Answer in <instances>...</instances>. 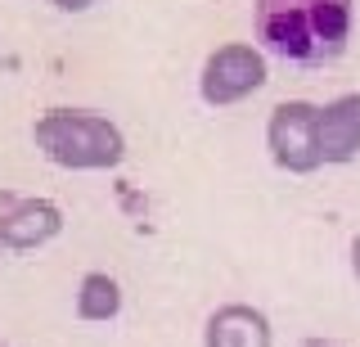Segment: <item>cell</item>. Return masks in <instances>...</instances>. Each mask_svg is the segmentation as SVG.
Here are the masks:
<instances>
[{"instance_id":"obj_11","label":"cell","mask_w":360,"mask_h":347,"mask_svg":"<svg viewBox=\"0 0 360 347\" xmlns=\"http://www.w3.org/2000/svg\"><path fill=\"white\" fill-rule=\"evenodd\" d=\"M302 347H338V343H324V339H311V343H302Z\"/></svg>"},{"instance_id":"obj_4","label":"cell","mask_w":360,"mask_h":347,"mask_svg":"<svg viewBox=\"0 0 360 347\" xmlns=\"http://www.w3.org/2000/svg\"><path fill=\"white\" fill-rule=\"evenodd\" d=\"M266 86V59L262 50L243 46V41H234V46H221L207 54V63H202V77H198V91L207 104H239L248 99L252 91H262Z\"/></svg>"},{"instance_id":"obj_5","label":"cell","mask_w":360,"mask_h":347,"mask_svg":"<svg viewBox=\"0 0 360 347\" xmlns=\"http://www.w3.org/2000/svg\"><path fill=\"white\" fill-rule=\"evenodd\" d=\"M63 230V212L50 198H22L0 212V244L5 248H41Z\"/></svg>"},{"instance_id":"obj_8","label":"cell","mask_w":360,"mask_h":347,"mask_svg":"<svg viewBox=\"0 0 360 347\" xmlns=\"http://www.w3.org/2000/svg\"><path fill=\"white\" fill-rule=\"evenodd\" d=\"M122 311V289L117 279L104 271L82 275V289H77V316L82 320H112Z\"/></svg>"},{"instance_id":"obj_1","label":"cell","mask_w":360,"mask_h":347,"mask_svg":"<svg viewBox=\"0 0 360 347\" xmlns=\"http://www.w3.org/2000/svg\"><path fill=\"white\" fill-rule=\"evenodd\" d=\"M257 37L292 63H329L352 41V0H252Z\"/></svg>"},{"instance_id":"obj_6","label":"cell","mask_w":360,"mask_h":347,"mask_svg":"<svg viewBox=\"0 0 360 347\" xmlns=\"http://www.w3.org/2000/svg\"><path fill=\"white\" fill-rule=\"evenodd\" d=\"M360 153V91L338 95L320 108V158L352 163Z\"/></svg>"},{"instance_id":"obj_9","label":"cell","mask_w":360,"mask_h":347,"mask_svg":"<svg viewBox=\"0 0 360 347\" xmlns=\"http://www.w3.org/2000/svg\"><path fill=\"white\" fill-rule=\"evenodd\" d=\"M54 5H59V9H68V14H72V9H90V5H95V0H54Z\"/></svg>"},{"instance_id":"obj_2","label":"cell","mask_w":360,"mask_h":347,"mask_svg":"<svg viewBox=\"0 0 360 347\" xmlns=\"http://www.w3.org/2000/svg\"><path fill=\"white\" fill-rule=\"evenodd\" d=\"M37 149L50 163L72 167V172H99V167H117L127 153V136L112 127L108 118L86 113V108H50L32 127Z\"/></svg>"},{"instance_id":"obj_10","label":"cell","mask_w":360,"mask_h":347,"mask_svg":"<svg viewBox=\"0 0 360 347\" xmlns=\"http://www.w3.org/2000/svg\"><path fill=\"white\" fill-rule=\"evenodd\" d=\"M352 271H356V279H360V234H356V244H352Z\"/></svg>"},{"instance_id":"obj_12","label":"cell","mask_w":360,"mask_h":347,"mask_svg":"<svg viewBox=\"0 0 360 347\" xmlns=\"http://www.w3.org/2000/svg\"><path fill=\"white\" fill-rule=\"evenodd\" d=\"M0 347H5V343H0Z\"/></svg>"},{"instance_id":"obj_7","label":"cell","mask_w":360,"mask_h":347,"mask_svg":"<svg viewBox=\"0 0 360 347\" xmlns=\"http://www.w3.org/2000/svg\"><path fill=\"white\" fill-rule=\"evenodd\" d=\"M207 347H270V320L248 302H230L207 320Z\"/></svg>"},{"instance_id":"obj_3","label":"cell","mask_w":360,"mask_h":347,"mask_svg":"<svg viewBox=\"0 0 360 347\" xmlns=\"http://www.w3.org/2000/svg\"><path fill=\"white\" fill-rule=\"evenodd\" d=\"M266 144L270 158H275L284 172H315L320 158V108L307 104V99H284V104L270 113L266 122Z\"/></svg>"}]
</instances>
